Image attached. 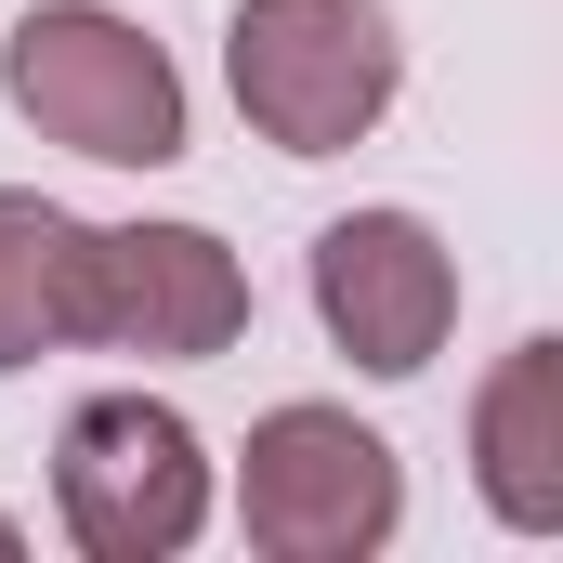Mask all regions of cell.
Listing matches in <instances>:
<instances>
[{
  "instance_id": "obj_5",
  "label": "cell",
  "mask_w": 563,
  "mask_h": 563,
  "mask_svg": "<svg viewBox=\"0 0 563 563\" xmlns=\"http://www.w3.org/2000/svg\"><path fill=\"white\" fill-rule=\"evenodd\" d=\"M53 525L92 563H170L210 525V445L157 394H92L53 432Z\"/></svg>"
},
{
  "instance_id": "obj_4",
  "label": "cell",
  "mask_w": 563,
  "mask_h": 563,
  "mask_svg": "<svg viewBox=\"0 0 563 563\" xmlns=\"http://www.w3.org/2000/svg\"><path fill=\"white\" fill-rule=\"evenodd\" d=\"M66 341L144 354V367H210L250 341V263L210 223H79Z\"/></svg>"
},
{
  "instance_id": "obj_9",
  "label": "cell",
  "mask_w": 563,
  "mask_h": 563,
  "mask_svg": "<svg viewBox=\"0 0 563 563\" xmlns=\"http://www.w3.org/2000/svg\"><path fill=\"white\" fill-rule=\"evenodd\" d=\"M0 551H26V525H13V511H0Z\"/></svg>"
},
{
  "instance_id": "obj_6",
  "label": "cell",
  "mask_w": 563,
  "mask_h": 563,
  "mask_svg": "<svg viewBox=\"0 0 563 563\" xmlns=\"http://www.w3.org/2000/svg\"><path fill=\"white\" fill-rule=\"evenodd\" d=\"M314 328L367 367V380H420L459 328V250L420 210H341L314 223Z\"/></svg>"
},
{
  "instance_id": "obj_1",
  "label": "cell",
  "mask_w": 563,
  "mask_h": 563,
  "mask_svg": "<svg viewBox=\"0 0 563 563\" xmlns=\"http://www.w3.org/2000/svg\"><path fill=\"white\" fill-rule=\"evenodd\" d=\"M13 119L92 170H170L184 157V66L106 0H26L0 40Z\"/></svg>"
},
{
  "instance_id": "obj_2",
  "label": "cell",
  "mask_w": 563,
  "mask_h": 563,
  "mask_svg": "<svg viewBox=\"0 0 563 563\" xmlns=\"http://www.w3.org/2000/svg\"><path fill=\"white\" fill-rule=\"evenodd\" d=\"M223 79H236V119L276 157H354L407 92L394 0H236Z\"/></svg>"
},
{
  "instance_id": "obj_7",
  "label": "cell",
  "mask_w": 563,
  "mask_h": 563,
  "mask_svg": "<svg viewBox=\"0 0 563 563\" xmlns=\"http://www.w3.org/2000/svg\"><path fill=\"white\" fill-rule=\"evenodd\" d=\"M472 485L511 538H563V341H511L472 394Z\"/></svg>"
},
{
  "instance_id": "obj_3",
  "label": "cell",
  "mask_w": 563,
  "mask_h": 563,
  "mask_svg": "<svg viewBox=\"0 0 563 563\" xmlns=\"http://www.w3.org/2000/svg\"><path fill=\"white\" fill-rule=\"evenodd\" d=\"M407 525V459L354 407H263L236 445V538L263 563H367Z\"/></svg>"
},
{
  "instance_id": "obj_8",
  "label": "cell",
  "mask_w": 563,
  "mask_h": 563,
  "mask_svg": "<svg viewBox=\"0 0 563 563\" xmlns=\"http://www.w3.org/2000/svg\"><path fill=\"white\" fill-rule=\"evenodd\" d=\"M66 263H79V210L0 184V380L66 354Z\"/></svg>"
}]
</instances>
